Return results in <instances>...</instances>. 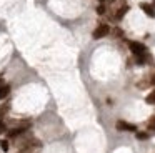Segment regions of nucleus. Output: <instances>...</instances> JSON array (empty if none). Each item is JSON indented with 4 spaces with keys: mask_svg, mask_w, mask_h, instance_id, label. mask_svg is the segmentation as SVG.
Listing matches in <instances>:
<instances>
[{
    "mask_svg": "<svg viewBox=\"0 0 155 153\" xmlns=\"http://www.w3.org/2000/svg\"><path fill=\"white\" fill-rule=\"evenodd\" d=\"M140 8H142V10H143V12H145V15L152 17V18H153V17H155V8H153V7L150 5V3H145V2H142V3H140Z\"/></svg>",
    "mask_w": 155,
    "mask_h": 153,
    "instance_id": "20e7f679",
    "label": "nucleus"
},
{
    "mask_svg": "<svg viewBox=\"0 0 155 153\" xmlns=\"http://www.w3.org/2000/svg\"><path fill=\"white\" fill-rule=\"evenodd\" d=\"M8 93H10V86H8V85H5V83H4V85L0 86V100L7 98V95H8Z\"/></svg>",
    "mask_w": 155,
    "mask_h": 153,
    "instance_id": "423d86ee",
    "label": "nucleus"
},
{
    "mask_svg": "<svg viewBox=\"0 0 155 153\" xmlns=\"http://www.w3.org/2000/svg\"><path fill=\"white\" fill-rule=\"evenodd\" d=\"M127 12H128V5H122L120 8H118L117 12H115V18H117V20L124 18V15H125Z\"/></svg>",
    "mask_w": 155,
    "mask_h": 153,
    "instance_id": "39448f33",
    "label": "nucleus"
},
{
    "mask_svg": "<svg viewBox=\"0 0 155 153\" xmlns=\"http://www.w3.org/2000/svg\"><path fill=\"white\" fill-rule=\"evenodd\" d=\"M98 2H102V3H104V2H105V0H98Z\"/></svg>",
    "mask_w": 155,
    "mask_h": 153,
    "instance_id": "ddd939ff",
    "label": "nucleus"
},
{
    "mask_svg": "<svg viewBox=\"0 0 155 153\" xmlns=\"http://www.w3.org/2000/svg\"><path fill=\"white\" fill-rule=\"evenodd\" d=\"M153 3H155V0H153Z\"/></svg>",
    "mask_w": 155,
    "mask_h": 153,
    "instance_id": "2eb2a0df",
    "label": "nucleus"
},
{
    "mask_svg": "<svg viewBox=\"0 0 155 153\" xmlns=\"http://www.w3.org/2000/svg\"><path fill=\"white\" fill-rule=\"evenodd\" d=\"M137 138H138V140H147V138H148V133H145V132H137Z\"/></svg>",
    "mask_w": 155,
    "mask_h": 153,
    "instance_id": "6e6552de",
    "label": "nucleus"
},
{
    "mask_svg": "<svg viewBox=\"0 0 155 153\" xmlns=\"http://www.w3.org/2000/svg\"><path fill=\"white\" fill-rule=\"evenodd\" d=\"M108 32H110V27H108V25H105V23H102V25H98L97 28L94 30L92 37H94L95 40H97V38H104L105 35H108Z\"/></svg>",
    "mask_w": 155,
    "mask_h": 153,
    "instance_id": "f03ea898",
    "label": "nucleus"
},
{
    "mask_svg": "<svg viewBox=\"0 0 155 153\" xmlns=\"http://www.w3.org/2000/svg\"><path fill=\"white\" fill-rule=\"evenodd\" d=\"M0 146H2L4 151H8V142L7 140H2V142H0Z\"/></svg>",
    "mask_w": 155,
    "mask_h": 153,
    "instance_id": "1a4fd4ad",
    "label": "nucleus"
},
{
    "mask_svg": "<svg viewBox=\"0 0 155 153\" xmlns=\"http://www.w3.org/2000/svg\"><path fill=\"white\" fill-rule=\"evenodd\" d=\"M97 13H98V15H104V13H105V5H104V3H100V5L97 7Z\"/></svg>",
    "mask_w": 155,
    "mask_h": 153,
    "instance_id": "9d476101",
    "label": "nucleus"
},
{
    "mask_svg": "<svg viewBox=\"0 0 155 153\" xmlns=\"http://www.w3.org/2000/svg\"><path fill=\"white\" fill-rule=\"evenodd\" d=\"M108 2H115V0H108Z\"/></svg>",
    "mask_w": 155,
    "mask_h": 153,
    "instance_id": "4468645a",
    "label": "nucleus"
},
{
    "mask_svg": "<svg viewBox=\"0 0 155 153\" xmlns=\"http://www.w3.org/2000/svg\"><path fill=\"white\" fill-rule=\"evenodd\" d=\"M145 102H147L148 105H153V103H155V90L150 93V95H147V98H145Z\"/></svg>",
    "mask_w": 155,
    "mask_h": 153,
    "instance_id": "0eeeda50",
    "label": "nucleus"
},
{
    "mask_svg": "<svg viewBox=\"0 0 155 153\" xmlns=\"http://www.w3.org/2000/svg\"><path fill=\"white\" fill-rule=\"evenodd\" d=\"M128 47H130L132 53H134L135 57H143L145 53H147L145 45H143V43H140V42H130V43H128Z\"/></svg>",
    "mask_w": 155,
    "mask_h": 153,
    "instance_id": "f257e3e1",
    "label": "nucleus"
},
{
    "mask_svg": "<svg viewBox=\"0 0 155 153\" xmlns=\"http://www.w3.org/2000/svg\"><path fill=\"white\" fill-rule=\"evenodd\" d=\"M115 126H117V130H120V132H137V126L132 125V123L124 122V120H118Z\"/></svg>",
    "mask_w": 155,
    "mask_h": 153,
    "instance_id": "7ed1b4c3",
    "label": "nucleus"
},
{
    "mask_svg": "<svg viewBox=\"0 0 155 153\" xmlns=\"http://www.w3.org/2000/svg\"><path fill=\"white\" fill-rule=\"evenodd\" d=\"M4 132H5V123L0 120V133H4Z\"/></svg>",
    "mask_w": 155,
    "mask_h": 153,
    "instance_id": "9b49d317",
    "label": "nucleus"
},
{
    "mask_svg": "<svg viewBox=\"0 0 155 153\" xmlns=\"http://www.w3.org/2000/svg\"><path fill=\"white\" fill-rule=\"evenodd\" d=\"M2 85H4V82H2V78H0V86H2Z\"/></svg>",
    "mask_w": 155,
    "mask_h": 153,
    "instance_id": "f8f14e48",
    "label": "nucleus"
}]
</instances>
